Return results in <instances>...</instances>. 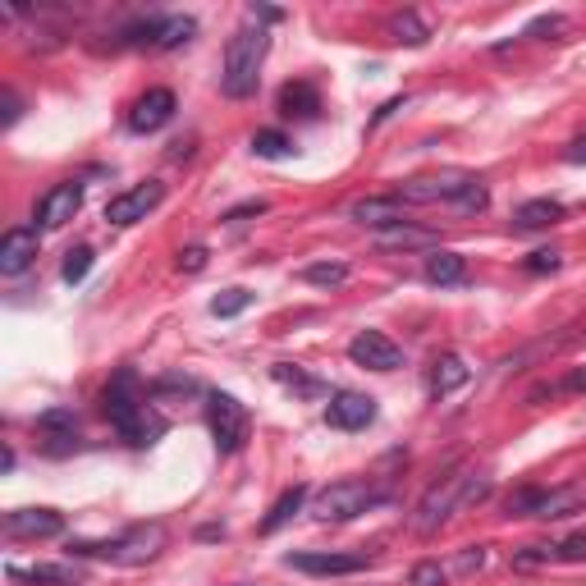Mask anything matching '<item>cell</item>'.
<instances>
[{
  "mask_svg": "<svg viewBox=\"0 0 586 586\" xmlns=\"http://www.w3.org/2000/svg\"><path fill=\"white\" fill-rule=\"evenodd\" d=\"M101 413L110 417V426L129 440V445H152L156 435L165 431L161 417L147 413V403L138 394V376L133 371H115L106 390H101Z\"/></svg>",
  "mask_w": 586,
  "mask_h": 586,
  "instance_id": "obj_1",
  "label": "cell"
},
{
  "mask_svg": "<svg viewBox=\"0 0 586 586\" xmlns=\"http://www.w3.org/2000/svg\"><path fill=\"white\" fill-rule=\"evenodd\" d=\"M266 51H271V37H266V28H252V23H243L239 33L225 42V65H220V92L234 101L252 97L257 92V78H261V60H266Z\"/></svg>",
  "mask_w": 586,
  "mask_h": 586,
  "instance_id": "obj_2",
  "label": "cell"
},
{
  "mask_svg": "<svg viewBox=\"0 0 586 586\" xmlns=\"http://www.w3.org/2000/svg\"><path fill=\"white\" fill-rule=\"evenodd\" d=\"M74 554H101L110 564H124V568H138V564H152L156 554L165 550V527L161 522H142V527H129L124 536L115 541H69Z\"/></svg>",
  "mask_w": 586,
  "mask_h": 586,
  "instance_id": "obj_3",
  "label": "cell"
},
{
  "mask_svg": "<svg viewBox=\"0 0 586 586\" xmlns=\"http://www.w3.org/2000/svg\"><path fill=\"white\" fill-rule=\"evenodd\" d=\"M467 481H472V472H449V477H440L431 490H426L422 500H417V509H413V532H422V536H431V532H440L449 518H454L458 509H463V490H467Z\"/></svg>",
  "mask_w": 586,
  "mask_h": 586,
  "instance_id": "obj_4",
  "label": "cell"
},
{
  "mask_svg": "<svg viewBox=\"0 0 586 586\" xmlns=\"http://www.w3.org/2000/svg\"><path fill=\"white\" fill-rule=\"evenodd\" d=\"M481 179L467 170H435V174H417V179H403L399 188H394V197H399L403 207L413 202V207H426V202H454L467 193V188H477Z\"/></svg>",
  "mask_w": 586,
  "mask_h": 586,
  "instance_id": "obj_5",
  "label": "cell"
},
{
  "mask_svg": "<svg viewBox=\"0 0 586 586\" xmlns=\"http://www.w3.org/2000/svg\"><path fill=\"white\" fill-rule=\"evenodd\" d=\"M380 500V490L367 481H335L312 500V518L316 522H353L358 513H367Z\"/></svg>",
  "mask_w": 586,
  "mask_h": 586,
  "instance_id": "obj_6",
  "label": "cell"
},
{
  "mask_svg": "<svg viewBox=\"0 0 586 586\" xmlns=\"http://www.w3.org/2000/svg\"><path fill=\"white\" fill-rule=\"evenodd\" d=\"M207 426H211V440H216L220 454H239L248 445V408H243L234 394H207Z\"/></svg>",
  "mask_w": 586,
  "mask_h": 586,
  "instance_id": "obj_7",
  "label": "cell"
},
{
  "mask_svg": "<svg viewBox=\"0 0 586 586\" xmlns=\"http://www.w3.org/2000/svg\"><path fill=\"white\" fill-rule=\"evenodd\" d=\"M165 202V184H156V179H147V184L138 188H124V193H115L106 202V220L110 225H138V220H147L156 207Z\"/></svg>",
  "mask_w": 586,
  "mask_h": 586,
  "instance_id": "obj_8",
  "label": "cell"
},
{
  "mask_svg": "<svg viewBox=\"0 0 586 586\" xmlns=\"http://www.w3.org/2000/svg\"><path fill=\"white\" fill-rule=\"evenodd\" d=\"M284 564L298 573H316V577H344V573H362L367 554H335V550H293L284 554Z\"/></svg>",
  "mask_w": 586,
  "mask_h": 586,
  "instance_id": "obj_9",
  "label": "cell"
},
{
  "mask_svg": "<svg viewBox=\"0 0 586 586\" xmlns=\"http://www.w3.org/2000/svg\"><path fill=\"white\" fill-rule=\"evenodd\" d=\"M348 358L358 362V367H367V371H399L403 348L394 344L390 335H380V330H362V335L348 344Z\"/></svg>",
  "mask_w": 586,
  "mask_h": 586,
  "instance_id": "obj_10",
  "label": "cell"
},
{
  "mask_svg": "<svg viewBox=\"0 0 586 586\" xmlns=\"http://www.w3.org/2000/svg\"><path fill=\"white\" fill-rule=\"evenodd\" d=\"M78 211H83V184L65 179L37 202V229H65Z\"/></svg>",
  "mask_w": 586,
  "mask_h": 586,
  "instance_id": "obj_11",
  "label": "cell"
},
{
  "mask_svg": "<svg viewBox=\"0 0 586 586\" xmlns=\"http://www.w3.org/2000/svg\"><path fill=\"white\" fill-rule=\"evenodd\" d=\"M65 532V518L55 509H14L5 513V536L10 541H51Z\"/></svg>",
  "mask_w": 586,
  "mask_h": 586,
  "instance_id": "obj_12",
  "label": "cell"
},
{
  "mask_svg": "<svg viewBox=\"0 0 586 586\" xmlns=\"http://www.w3.org/2000/svg\"><path fill=\"white\" fill-rule=\"evenodd\" d=\"M174 92L170 87H147L138 101H133V110H129V129L133 133H156V129H165V124L174 120Z\"/></svg>",
  "mask_w": 586,
  "mask_h": 586,
  "instance_id": "obj_13",
  "label": "cell"
},
{
  "mask_svg": "<svg viewBox=\"0 0 586 586\" xmlns=\"http://www.w3.org/2000/svg\"><path fill=\"white\" fill-rule=\"evenodd\" d=\"M326 422L339 426V431H362V426L376 422V399L371 394H358V390H339L330 394L326 403Z\"/></svg>",
  "mask_w": 586,
  "mask_h": 586,
  "instance_id": "obj_14",
  "label": "cell"
},
{
  "mask_svg": "<svg viewBox=\"0 0 586 586\" xmlns=\"http://www.w3.org/2000/svg\"><path fill=\"white\" fill-rule=\"evenodd\" d=\"M37 261V229H5L0 239V275H23Z\"/></svg>",
  "mask_w": 586,
  "mask_h": 586,
  "instance_id": "obj_15",
  "label": "cell"
},
{
  "mask_svg": "<svg viewBox=\"0 0 586 586\" xmlns=\"http://www.w3.org/2000/svg\"><path fill=\"white\" fill-rule=\"evenodd\" d=\"M348 220L353 225H367V229H390V225H403V202L399 197H362V202H353L348 207Z\"/></svg>",
  "mask_w": 586,
  "mask_h": 586,
  "instance_id": "obj_16",
  "label": "cell"
},
{
  "mask_svg": "<svg viewBox=\"0 0 586 586\" xmlns=\"http://www.w3.org/2000/svg\"><path fill=\"white\" fill-rule=\"evenodd\" d=\"M435 229H422V225H408V220H403V225H390V229H380L376 234V248L380 252H426L431 248L435 252Z\"/></svg>",
  "mask_w": 586,
  "mask_h": 586,
  "instance_id": "obj_17",
  "label": "cell"
},
{
  "mask_svg": "<svg viewBox=\"0 0 586 586\" xmlns=\"http://www.w3.org/2000/svg\"><path fill=\"white\" fill-rule=\"evenodd\" d=\"M586 504V490L577 486H559V490H536V504H532V518H545V522H559L568 513H577Z\"/></svg>",
  "mask_w": 586,
  "mask_h": 586,
  "instance_id": "obj_18",
  "label": "cell"
},
{
  "mask_svg": "<svg viewBox=\"0 0 586 586\" xmlns=\"http://www.w3.org/2000/svg\"><path fill=\"white\" fill-rule=\"evenodd\" d=\"M280 115H289V120H316L321 115V92H316L312 83H284L280 87Z\"/></svg>",
  "mask_w": 586,
  "mask_h": 586,
  "instance_id": "obj_19",
  "label": "cell"
},
{
  "mask_svg": "<svg viewBox=\"0 0 586 586\" xmlns=\"http://www.w3.org/2000/svg\"><path fill=\"white\" fill-rule=\"evenodd\" d=\"M467 380H472V367H467L458 353H445V358H435V367H431V394H435V399H445V394L463 390Z\"/></svg>",
  "mask_w": 586,
  "mask_h": 586,
  "instance_id": "obj_20",
  "label": "cell"
},
{
  "mask_svg": "<svg viewBox=\"0 0 586 586\" xmlns=\"http://www.w3.org/2000/svg\"><path fill=\"white\" fill-rule=\"evenodd\" d=\"M426 280L440 284V289L463 284L467 280V257H458V252H449V248H435L431 257H426Z\"/></svg>",
  "mask_w": 586,
  "mask_h": 586,
  "instance_id": "obj_21",
  "label": "cell"
},
{
  "mask_svg": "<svg viewBox=\"0 0 586 586\" xmlns=\"http://www.w3.org/2000/svg\"><path fill=\"white\" fill-rule=\"evenodd\" d=\"M197 37V19L188 14H170V19L156 23V37H152V51H179Z\"/></svg>",
  "mask_w": 586,
  "mask_h": 586,
  "instance_id": "obj_22",
  "label": "cell"
},
{
  "mask_svg": "<svg viewBox=\"0 0 586 586\" xmlns=\"http://www.w3.org/2000/svg\"><path fill=\"white\" fill-rule=\"evenodd\" d=\"M385 37H390L394 46H426L431 42V28H426L413 10H399L385 19Z\"/></svg>",
  "mask_w": 586,
  "mask_h": 586,
  "instance_id": "obj_23",
  "label": "cell"
},
{
  "mask_svg": "<svg viewBox=\"0 0 586 586\" xmlns=\"http://www.w3.org/2000/svg\"><path fill=\"white\" fill-rule=\"evenodd\" d=\"M303 504H307V486H289L280 500L271 504V513L261 518V536H275L284 522H293V513H303Z\"/></svg>",
  "mask_w": 586,
  "mask_h": 586,
  "instance_id": "obj_24",
  "label": "cell"
},
{
  "mask_svg": "<svg viewBox=\"0 0 586 586\" xmlns=\"http://www.w3.org/2000/svg\"><path fill=\"white\" fill-rule=\"evenodd\" d=\"M559 220H564V207L550 202V197H536V202H522L513 225L518 229H550V225H559Z\"/></svg>",
  "mask_w": 586,
  "mask_h": 586,
  "instance_id": "obj_25",
  "label": "cell"
},
{
  "mask_svg": "<svg viewBox=\"0 0 586 586\" xmlns=\"http://www.w3.org/2000/svg\"><path fill=\"white\" fill-rule=\"evenodd\" d=\"M10 577H19V582H33V586H78V568L69 564H37V568H10Z\"/></svg>",
  "mask_w": 586,
  "mask_h": 586,
  "instance_id": "obj_26",
  "label": "cell"
},
{
  "mask_svg": "<svg viewBox=\"0 0 586 586\" xmlns=\"http://www.w3.org/2000/svg\"><path fill=\"white\" fill-rule=\"evenodd\" d=\"M303 280L316 289H339L348 280V266L344 261H312V266H303Z\"/></svg>",
  "mask_w": 586,
  "mask_h": 586,
  "instance_id": "obj_27",
  "label": "cell"
},
{
  "mask_svg": "<svg viewBox=\"0 0 586 586\" xmlns=\"http://www.w3.org/2000/svg\"><path fill=\"white\" fill-rule=\"evenodd\" d=\"M568 33H573V23H568L564 14H536V19L527 23V33H522V37H545V42H564Z\"/></svg>",
  "mask_w": 586,
  "mask_h": 586,
  "instance_id": "obj_28",
  "label": "cell"
},
{
  "mask_svg": "<svg viewBox=\"0 0 586 586\" xmlns=\"http://www.w3.org/2000/svg\"><path fill=\"white\" fill-rule=\"evenodd\" d=\"M252 152L266 156V161H280V156L293 152V142L284 138L280 129H257V133H252Z\"/></svg>",
  "mask_w": 586,
  "mask_h": 586,
  "instance_id": "obj_29",
  "label": "cell"
},
{
  "mask_svg": "<svg viewBox=\"0 0 586 586\" xmlns=\"http://www.w3.org/2000/svg\"><path fill=\"white\" fill-rule=\"evenodd\" d=\"M271 376L280 380V385H289V390H298V394H326V385H321V380L303 376V371L293 367V362H275V367H271Z\"/></svg>",
  "mask_w": 586,
  "mask_h": 586,
  "instance_id": "obj_30",
  "label": "cell"
},
{
  "mask_svg": "<svg viewBox=\"0 0 586 586\" xmlns=\"http://www.w3.org/2000/svg\"><path fill=\"white\" fill-rule=\"evenodd\" d=\"M252 307V293L248 289H225L211 298V316H243Z\"/></svg>",
  "mask_w": 586,
  "mask_h": 586,
  "instance_id": "obj_31",
  "label": "cell"
},
{
  "mask_svg": "<svg viewBox=\"0 0 586 586\" xmlns=\"http://www.w3.org/2000/svg\"><path fill=\"white\" fill-rule=\"evenodd\" d=\"M550 559H559V545H522V550H513V564L518 568H541Z\"/></svg>",
  "mask_w": 586,
  "mask_h": 586,
  "instance_id": "obj_32",
  "label": "cell"
},
{
  "mask_svg": "<svg viewBox=\"0 0 586 586\" xmlns=\"http://www.w3.org/2000/svg\"><path fill=\"white\" fill-rule=\"evenodd\" d=\"M87 271H92V248H74L65 257V271H60V275H65V284H83Z\"/></svg>",
  "mask_w": 586,
  "mask_h": 586,
  "instance_id": "obj_33",
  "label": "cell"
},
{
  "mask_svg": "<svg viewBox=\"0 0 586 586\" xmlns=\"http://www.w3.org/2000/svg\"><path fill=\"white\" fill-rule=\"evenodd\" d=\"M408 586H445V568L435 564V559H422V564H413V573H408Z\"/></svg>",
  "mask_w": 586,
  "mask_h": 586,
  "instance_id": "obj_34",
  "label": "cell"
},
{
  "mask_svg": "<svg viewBox=\"0 0 586 586\" xmlns=\"http://www.w3.org/2000/svg\"><path fill=\"white\" fill-rule=\"evenodd\" d=\"M559 261H564V257H559L554 248H536L532 257H527V271H532V275H550V271H559Z\"/></svg>",
  "mask_w": 586,
  "mask_h": 586,
  "instance_id": "obj_35",
  "label": "cell"
},
{
  "mask_svg": "<svg viewBox=\"0 0 586 586\" xmlns=\"http://www.w3.org/2000/svg\"><path fill=\"white\" fill-rule=\"evenodd\" d=\"M559 559L564 564H586V532H573L568 541H559Z\"/></svg>",
  "mask_w": 586,
  "mask_h": 586,
  "instance_id": "obj_36",
  "label": "cell"
},
{
  "mask_svg": "<svg viewBox=\"0 0 586 586\" xmlns=\"http://www.w3.org/2000/svg\"><path fill=\"white\" fill-rule=\"evenodd\" d=\"M37 426H42V431H69V435H74L78 417L65 413V408H55V413H42V417H37Z\"/></svg>",
  "mask_w": 586,
  "mask_h": 586,
  "instance_id": "obj_37",
  "label": "cell"
},
{
  "mask_svg": "<svg viewBox=\"0 0 586 586\" xmlns=\"http://www.w3.org/2000/svg\"><path fill=\"white\" fill-rule=\"evenodd\" d=\"M458 573H463V577H472V573H477V568H486V545H467V550L463 554H458Z\"/></svg>",
  "mask_w": 586,
  "mask_h": 586,
  "instance_id": "obj_38",
  "label": "cell"
},
{
  "mask_svg": "<svg viewBox=\"0 0 586 586\" xmlns=\"http://www.w3.org/2000/svg\"><path fill=\"white\" fill-rule=\"evenodd\" d=\"M207 257H211V252L202 248V243H193V248H184V252H179V271H188V275L207 271Z\"/></svg>",
  "mask_w": 586,
  "mask_h": 586,
  "instance_id": "obj_39",
  "label": "cell"
},
{
  "mask_svg": "<svg viewBox=\"0 0 586 586\" xmlns=\"http://www.w3.org/2000/svg\"><path fill=\"white\" fill-rule=\"evenodd\" d=\"M486 495H490V481L472 472V481H467V490H463V509H467V504H481Z\"/></svg>",
  "mask_w": 586,
  "mask_h": 586,
  "instance_id": "obj_40",
  "label": "cell"
},
{
  "mask_svg": "<svg viewBox=\"0 0 586 586\" xmlns=\"http://www.w3.org/2000/svg\"><path fill=\"white\" fill-rule=\"evenodd\" d=\"M19 115H23V101H19V92H5V101H0V124L10 129V124L19 120Z\"/></svg>",
  "mask_w": 586,
  "mask_h": 586,
  "instance_id": "obj_41",
  "label": "cell"
},
{
  "mask_svg": "<svg viewBox=\"0 0 586 586\" xmlns=\"http://www.w3.org/2000/svg\"><path fill=\"white\" fill-rule=\"evenodd\" d=\"M261 211H266V202H261V197H252V202H243V207L225 211V220H229V225H239V220H248V216H261Z\"/></svg>",
  "mask_w": 586,
  "mask_h": 586,
  "instance_id": "obj_42",
  "label": "cell"
},
{
  "mask_svg": "<svg viewBox=\"0 0 586 586\" xmlns=\"http://www.w3.org/2000/svg\"><path fill=\"white\" fill-rule=\"evenodd\" d=\"M248 19H261V23H280L284 10H271V5H248Z\"/></svg>",
  "mask_w": 586,
  "mask_h": 586,
  "instance_id": "obj_43",
  "label": "cell"
},
{
  "mask_svg": "<svg viewBox=\"0 0 586 586\" xmlns=\"http://www.w3.org/2000/svg\"><path fill=\"white\" fill-rule=\"evenodd\" d=\"M394 110H403V97L385 101V106H380V110H376V120H371V124H385V120H390V115H394Z\"/></svg>",
  "mask_w": 586,
  "mask_h": 586,
  "instance_id": "obj_44",
  "label": "cell"
},
{
  "mask_svg": "<svg viewBox=\"0 0 586 586\" xmlns=\"http://www.w3.org/2000/svg\"><path fill=\"white\" fill-rule=\"evenodd\" d=\"M564 390H577V394H582V390H586V371H573V376L564 380Z\"/></svg>",
  "mask_w": 586,
  "mask_h": 586,
  "instance_id": "obj_45",
  "label": "cell"
},
{
  "mask_svg": "<svg viewBox=\"0 0 586 586\" xmlns=\"http://www.w3.org/2000/svg\"><path fill=\"white\" fill-rule=\"evenodd\" d=\"M568 156H573V161H586V142H577V147H573Z\"/></svg>",
  "mask_w": 586,
  "mask_h": 586,
  "instance_id": "obj_46",
  "label": "cell"
}]
</instances>
